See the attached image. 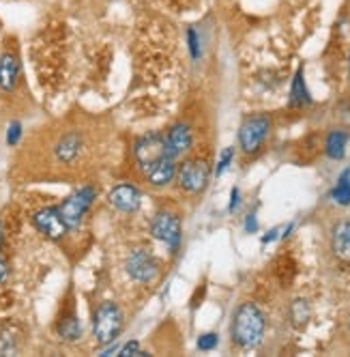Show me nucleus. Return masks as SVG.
Here are the masks:
<instances>
[{
	"instance_id": "obj_1",
	"label": "nucleus",
	"mask_w": 350,
	"mask_h": 357,
	"mask_svg": "<svg viewBox=\"0 0 350 357\" xmlns=\"http://www.w3.org/2000/svg\"><path fill=\"white\" fill-rule=\"evenodd\" d=\"M264 331H267L264 312L252 301L241 303L232 317V327H230L232 342L241 349H254L262 342Z\"/></svg>"
},
{
	"instance_id": "obj_2",
	"label": "nucleus",
	"mask_w": 350,
	"mask_h": 357,
	"mask_svg": "<svg viewBox=\"0 0 350 357\" xmlns=\"http://www.w3.org/2000/svg\"><path fill=\"white\" fill-rule=\"evenodd\" d=\"M122 331V312L116 303L106 301L93 317V334L99 344H112Z\"/></svg>"
},
{
	"instance_id": "obj_3",
	"label": "nucleus",
	"mask_w": 350,
	"mask_h": 357,
	"mask_svg": "<svg viewBox=\"0 0 350 357\" xmlns=\"http://www.w3.org/2000/svg\"><path fill=\"white\" fill-rule=\"evenodd\" d=\"M271 132V119L267 114H252L247 116L239 127V146L247 155H254L264 144Z\"/></svg>"
},
{
	"instance_id": "obj_4",
	"label": "nucleus",
	"mask_w": 350,
	"mask_h": 357,
	"mask_svg": "<svg viewBox=\"0 0 350 357\" xmlns=\"http://www.w3.org/2000/svg\"><path fill=\"white\" fill-rule=\"evenodd\" d=\"M164 158H168V153H166V136H161L157 132H151V134H144L142 138L136 140V144H134V160H136L138 168L144 174L151 170L155 164H159Z\"/></svg>"
},
{
	"instance_id": "obj_5",
	"label": "nucleus",
	"mask_w": 350,
	"mask_h": 357,
	"mask_svg": "<svg viewBox=\"0 0 350 357\" xmlns=\"http://www.w3.org/2000/svg\"><path fill=\"white\" fill-rule=\"evenodd\" d=\"M211 178V168L205 160H187L177 168V178L179 188L187 194H200L205 192Z\"/></svg>"
},
{
	"instance_id": "obj_6",
	"label": "nucleus",
	"mask_w": 350,
	"mask_h": 357,
	"mask_svg": "<svg viewBox=\"0 0 350 357\" xmlns=\"http://www.w3.org/2000/svg\"><path fill=\"white\" fill-rule=\"evenodd\" d=\"M93 200H95V190L88 188V185L78 190V192H73L71 196H67L63 200V205L58 207V211H61V215H63V220H65L69 231H71V228L80 226L82 218L86 215V211L93 205Z\"/></svg>"
},
{
	"instance_id": "obj_7",
	"label": "nucleus",
	"mask_w": 350,
	"mask_h": 357,
	"mask_svg": "<svg viewBox=\"0 0 350 357\" xmlns=\"http://www.w3.org/2000/svg\"><path fill=\"white\" fill-rule=\"evenodd\" d=\"M151 233L155 239L166 243L172 252H177L181 245V220L177 213L159 211L151 222Z\"/></svg>"
},
{
	"instance_id": "obj_8",
	"label": "nucleus",
	"mask_w": 350,
	"mask_h": 357,
	"mask_svg": "<svg viewBox=\"0 0 350 357\" xmlns=\"http://www.w3.org/2000/svg\"><path fill=\"white\" fill-rule=\"evenodd\" d=\"M33 224H35V228L41 235H45L47 239H52V241L63 239L67 235V231H69L61 211H58V207H45V209L37 211L33 215Z\"/></svg>"
},
{
	"instance_id": "obj_9",
	"label": "nucleus",
	"mask_w": 350,
	"mask_h": 357,
	"mask_svg": "<svg viewBox=\"0 0 350 357\" xmlns=\"http://www.w3.org/2000/svg\"><path fill=\"white\" fill-rule=\"evenodd\" d=\"M157 271H159L157 269V261L148 252H144V250L134 252L132 257H129V261H127V273H129L132 280H136V282H142V284L153 282Z\"/></svg>"
},
{
	"instance_id": "obj_10",
	"label": "nucleus",
	"mask_w": 350,
	"mask_h": 357,
	"mask_svg": "<svg viewBox=\"0 0 350 357\" xmlns=\"http://www.w3.org/2000/svg\"><path fill=\"white\" fill-rule=\"evenodd\" d=\"M193 144V134H191V127L187 123H177L170 127V132L166 136V153L168 158L177 160L181 158L183 153H187Z\"/></svg>"
},
{
	"instance_id": "obj_11",
	"label": "nucleus",
	"mask_w": 350,
	"mask_h": 357,
	"mask_svg": "<svg viewBox=\"0 0 350 357\" xmlns=\"http://www.w3.org/2000/svg\"><path fill=\"white\" fill-rule=\"evenodd\" d=\"M19 56L11 50H5L0 54V91L3 93H13L19 84Z\"/></svg>"
},
{
	"instance_id": "obj_12",
	"label": "nucleus",
	"mask_w": 350,
	"mask_h": 357,
	"mask_svg": "<svg viewBox=\"0 0 350 357\" xmlns=\"http://www.w3.org/2000/svg\"><path fill=\"white\" fill-rule=\"evenodd\" d=\"M108 200H110V205H112L116 211H120V213H134V211L140 209L142 196H140V192H138L134 185L122 183V185H116V188L110 192Z\"/></svg>"
},
{
	"instance_id": "obj_13",
	"label": "nucleus",
	"mask_w": 350,
	"mask_h": 357,
	"mask_svg": "<svg viewBox=\"0 0 350 357\" xmlns=\"http://www.w3.org/2000/svg\"><path fill=\"white\" fill-rule=\"evenodd\" d=\"M177 164H174V160L170 158H164L159 164H155L151 170L146 172V181L151 183L153 188H166L170 185L174 178H177Z\"/></svg>"
},
{
	"instance_id": "obj_14",
	"label": "nucleus",
	"mask_w": 350,
	"mask_h": 357,
	"mask_svg": "<svg viewBox=\"0 0 350 357\" xmlns=\"http://www.w3.org/2000/svg\"><path fill=\"white\" fill-rule=\"evenodd\" d=\"M331 248L340 261L350 263V220H344L333 228Z\"/></svg>"
},
{
	"instance_id": "obj_15",
	"label": "nucleus",
	"mask_w": 350,
	"mask_h": 357,
	"mask_svg": "<svg viewBox=\"0 0 350 357\" xmlns=\"http://www.w3.org/2000/svg\"><path fill=\"white\" fill-rule=\"evenodd\" d=\"M310 104H312V95L308 91V84H305V71H303V67H299L294 71V78L290 84V106L292 108H305Z\"/></svg>"
},
{
	"instance_id": "obj_16",
	"label": "nucleus",
	"mask_w": 350,
	"mask_h": 357,
	"mask_svg": "<svg viewBox=\"0 0 350 357\" xmlns=\"http://www.w3.org/2000/svg\"><path fill=\"white\" fill-rule=\"evenodd\" d=\"M80 149H82V138L80 134L71 132L67 136H63L56 144V158L63 162V164H71L80 155Z\"/></svg>"
},
{
	"instance_id": "obj_17",
	"label": "nucleus",
	"mask_w": 350,
	"mask_h": 357,
	"mask_svg": "<svg viewBox=\"0 0 350 357\" xmlns=\"http://www.w3.org/2000/svg\"><path fill=\"white\" fill-rule=\"evenodd\" d=\"M346 146H348V134L344 130H333L327 136V142H324V153L331 160H342L346 155Z\"/></svg>"
},
{
	"instance_id": "obj_18",
	"label": "nucleus",
	"mask_w": 350,
	"mask_h": 357,
	"mask_svg": "<svg viewBox=\"0 0 350 357\" xmlns=\"http://www.w3.org/2000/svg\"><path fill=\"white\" fill-rule=\"evenodd\" d=\"M288 317H290V325L296 329H303L312 317V308H310V301L308 299H294L290 301V308H288Z\"/></svg>"
},
{
	"instance_id": "obj_19",
	"label": "nucleus",
	"mask_w": 350,
	"mask_h": 357,
	"mask_svg": "<svg viewBox=\"0 0 350 357\" xmlns=\"http://www.w3.org/2000/svg\"><path fill=\"white\" fill-rule=\"evenodd\" d=\"M58 336L67 342H76L78 338H82V325L76 314H71L58 323Z\"/></svg>"
},
{
	"instance_id": "obj_20",
	"label": "nucleus",
	"mask_w": 350,
	"mask_h": 357,
	"mask_svg": "<svg viewBox=\"0 0 350 357\" xmlns=\"http://www.w3.org/2000/svg\"><path fill=\"white\" fill-rule=\"evenodd\" d=\"M232 158H234V149H232V146H228V149H223V153H221V158H219V162H217V168H215V174H217V176H221L223 172H226V170H228V166H230Z\"/></svg>"
},
{
	"instance_id": "obj_21",
	"label": "nucleus",
	"mask_w": 350,
	"mask_h": 357,
	"mask_svg": "<svg viewBox=\"0 0 350 357\" xmlns=\"http://www.w3.org/2000/svg\"><path fill=\"white\" fill-rule=\"evenodd\" d=\"M196 344H198L200 351H213V349L219 344V336L213 334V331H209V334H202V336H200Z\"/></svg>"
},
{
	"instance_id": "obj_22",
	"label": "nucleus",
	"mask_w": 350,
	"mask_h": 357,
	"mask_svg": "<svg viewBox=\"0 0 350 357\" xmlns=\"http://www.w3.org/2000/svg\"><path fill=\"white\" fill-rule=\"evenodd\" d=\"M331 198L337 202L340 207H348L350 205V190H346V188H340V185H335L333 190H331Z\"/></svg>"
},
{
	"instance_id": "obj_23",
	"label": "nucleus",
	"mask_w": 350,
	"mask_h": 357,
	"mask_svg": "<svg viewBox=\"0 0 350 357\" xmlns=\"http://www.w3.org/2000/svg\"><path fill=\"white\" fill-rule=\"evenodd\" d=\"M19 138H22V123L13 121L9 125V132H7V144L9 146H15L19 142Z\"/></svg>"
},
{
	"instance_id": "obj_24",
	"label": "nucleus",
	"mask_w": 350,
	"mask_h": 357,
	"mask_svg": "<svg viewBox=\"0 0 350 357\" xmlns=\"http://www.w3.org/2000/svg\"><path fill=\"white\" fill-rule=\"evenodd\" d=\"M187 41H189V50H191V56L193 59H198L200 56V41H198V35H196V31L193 29H189L187 31Z\"/></svg>"
},
{
	"instance_id": "obj_25",
	"label": "nucleus",
	"mask_w": 350,
	"mask_h": 357,
	"mask_svg": "<svg viewBox=\"0 0 350 357\" xmlns=\"http://www.w3.org/2000/svg\"><path fill=\"white\" fill-rule=\"evenodd\" d=\"M118 355H144L142 351H140V344L136 342V340H132V342H127L122 349H118Z\"/></svg>"
},
{
	"instance_id": "obj_26",
	"label": "nucleus",
	"mask_w": 350,
	"mask_h": 357,
	"mask_svg": "<svg viewBox=\"0 0 350 357\" xmlns=\"http://www.w3.org/2000/svg\"><path fill=\"white\" fill-rule=\"evenodd\" d=\"M335 185L350 190V166H348V168H344V170L340 172V176H337V183H335Z\"/></svg>"
},
{
	"instance_id": "obj_27",
	"label": "nucleus",
	"mask_w": 350,
	"mask_h": 357,
	"mask_svg": "<svg viewBox=\"0 0 350 357\" xmlns=\"http://www.w3.org/2000/svg\"><path fill=\"white\" fill-rule=\"evenodd\" d=\"M245 231L247 233H256L258 231V222H256V215L254 213L247 215V220H245Z\"/></svg>"
},
{
	"instance_id": "obj_28",
	"label": "nucleus",
	"mask_w": 350,
	"mask_h": 357,
	"mask_svg": "<svg viewBox=\"0 0 350 357\" xmlns=\"http://www.w3.org/2000/svg\"><path fill=\"white\" fill-rule=\"evenodd\" d=\"M237 205H239V188H232V192H230V205H228V211L232 213V211L237 209Z\"/></svg>"
},
{
	"instance_id": "obj_29",
	"label": "nucleus",
	"mask_w": 350,
	"mask_h": 357,
	"mask_svg": "<svg viewBox=\"0 0 350 357\" xmlns=\"http://www.w3.org/2000/svg\"><path fill=\"white\" fill-rule=\"evenodd\" d=\"M278 235H280V228H273L271 233H267V237H262V243H269L273 239H278Z\"/></svg>"
},
{
	"instance_id": "obj_30",
	"label": "nucleus",
	"mask_w": 350,
	"mask_h": 357,
	"mask_svg": "<svg viewBox=\"0 0 350 357\" xmlns=\"http://www.w3.org/2000/svg\"><path fill=\"white\" fill-rule=\"evenodd\" d=\"M7 275H9V269H7L5 261L0 259V282H5V280H7Z\"/></svg>"
},
{
	"instance_id": "obj_31",
	"label": "nucleus",
	"mask_w": 350,
	"mask_h": 357,
	"mask_svg": "<svg viewBox=\"0 0 350 357\" xmlns=\"http://www.w3.org/2000/svg\"><path fill=\"white\" fill-rule=\"evenodd\" d=\"M0 245H3V231H0Z\"/></svg>"
},
{
	"instance_id": "obj_32",
	"label": "nucleus",
	"mask_w": 350,
	"mask_h": 357,
	"mask_svg": "<svg viewBox=\"0 0 350 357\" xmlns=\"http://www.w3.org/2000/svg\"><path fill=\"white\" fill-rule=\"evenodd\" d=\"M348 78H350V59H348Z\"/></svg>"
}]
</instances>
